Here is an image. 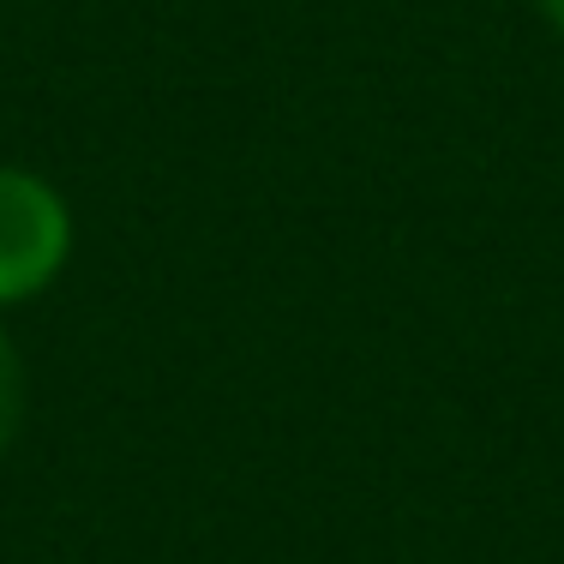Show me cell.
<instances>
[{
  "instance_id": "1",
  "label": "cell",
  "mask_w": 564,
  "mask_h": 564,
  "mask_svg": "<svg viewBox=\"0 0 564 564\" xmlns=\"http://www.w3.org/2000/svg\"><path fill=\"white\" fill-rule=\"evenodd\" d=\"M73 259V210L43 174L0 169V306L43 294Z\"/></svg>"
},
{
  "instance_id": "2",
  "label": "cell",
  "mask_w": 564,
  "mask_h": 564,
  "mask_svg": "<svg viewBox=\"0 0 564 564\" xmlns=\"http://www.w3.org/2000/svg\"><path fill=\"white\" fill-rule=\"evenodd\" d=\"M19 414H24V367H19V348L0 330V456H7L12 433H19Z\"/></svg>"
},
{
  "instance_id": "3",
  "label": "cell",
  "mask_w": 564,
  "mask_h": 564,
  "mask_svg": "<svg viewBox=\"0 0 564 564\" xmlns=\"http://www.w3.org/2000/svg\"><path fill=\"white\" fill-rule=\"evenodd\" d=\"M541 12H546V19H553V31L564 36V0H541Z\"/></svg>"
}]
</instances>
